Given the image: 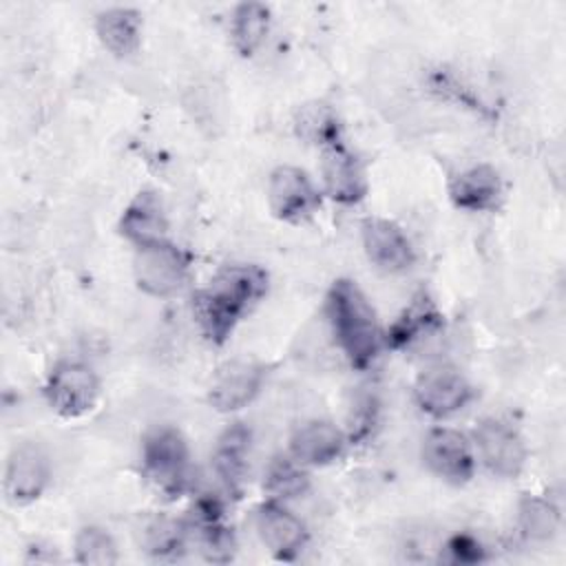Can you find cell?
<instances>
[{
    "label": "cell",
    "mask_w": 566,
    "mask_h": 566,
    "mask_svg": "<svg viewBox=\"0 0 566 566\" xmlns=\"http://www.w3.org/2000/svg\"><path fill=\"white\" fill-rule=\"evenodd\" d=\"M270 276L256 263H228L190 298L192 318L201 336L221 347L237 325L265 298Z\"/></svg>",
    "instance_id": "6da1fadb"
},
{
    "label": "cell",
    "mask_w": 566,
    "mask_h": 566,
    "mask_svg": "<svg viewBox=\"0 0 566 566\" xmlns=\"http://www.w3.org/2000/svg\"><path fill=\"white\" fill-rule=\"evenodd\" d=\"M332 338L352 369H369L385 349V329L367 294L352 279H336L325 294Z\"/></svg>",
    "instance_id": "7a4b0ae2"
},
{
    "label": "cell",
    "mask_w": 566,
    "mask_h": 566,
    "mask_svg": "<svg viewBox=\"0 0 566 566\" xmlns=\"http://www.w3.org/2000/svg\"><path fill=\"white\" fill-rule=\"evenodd\" d=\"M142 475L166 500H177L192 486V455L184 433L170 424L155 427L142 440Z\"/></svg>",
    "instance_id": "3957f363"
},
{
    "label": "cell",
    "mask_w": 566,
    "mask_h": 566,
    "mask_svg": "<svg viewBox=\"0 0 566 566\" xmlns=\"http://www.w3.org/2000/svg\"><path fill=\"white\" fill-rule=\"evenodd\" d=\"M192 270V254L179 243L166 239L135 250L133 281L137 290L153 298H170L179 294Z\"/></svg>",
    "instance_id": "277c9868"
},
{
    "label": "cell",
    "mask_w": 566,
    "mask_h": 566,
    "mask_svg": "<svg viewBox=\"0 0 566 566\" xmlns=\"http://www.w3.org/2000/svg\"><path fill=\"white\" fill-rule=\"evenodd\" d=\"M42 394L53 413L75 420L95 409L102 396V380L88 363L62 358L49 369Z\"/></svg>",
    "instance_id": "5b68a950"
},
{
    "label": "cell",
    "mask_w": 566,
    "mask_h": 566,
    "mask_svg": "<svg viewBox=\"0 0 566 566\" xmlns=\"http://www.w3.org/2000/svg\"><path fill=\"white\" fill-rule=\"evenodd\" d=\"M265 199L274 219L287 226H303L312 221L323 206L321 186L305 168L294 164H281L270 172Z\"/></svg>",
    "instance_id": "8992f818"
},
{
    "label": "cell",
    "mask_w": 566,
    "mask_h": 566,
    "mask_svg": "<svg viewBox=\"0 0 566 566\" xmlns=\"http://www.w3.org/2000/svg\"><path fill=\"white\" fill-rule=\"evenodd\" d=\"M469 438L473 442L478 464H482L493 478L513 480L524 471L528 447L524 436L511 422L495 416L482 418Z\"/></svg>",
    "instance_id": "52a82bcc"
},
{
    "label": "cell",
    "mask_w": 566,
    "mask_h": 566,
    "mask_svg": "<svg viewBox=\"0 0 566 566\" xmlns=\"http://www.w3.org/2000/svg\"><path fill=\"white\" fill-rule=\"evenodd\" d=\"M473 398L475 389L471 380L449 363L429 365L413 380V402L433 420H447L460 413Z\"/></svg>",
    "instance_id": "ba28073f"
},
{
    "label": "cell",
    "mask_w": 566,
    "mask_h": 566,
    "mask_svg": "<svg viewBox=\"0 0 566 566\" xmlns=\"http://www.w3.org/2000/svg\"><path fill=\"white\" fill-rule=\"evenodd\" d=\"M420 458L429 473L453 486L471 482L478 469L471 438L464 431L447 424L431 427L424 433Z\"/></svg>",
    "instance_id": "9c48e42d"
},
{
    "label": "cell",
    "mask_w": 566,
    "mask_h": 566,
    "mask_svg": "<svg viewBox=\"0 0 566 566\" xmlns=\"http://www.w3.org/2000/svg\"><path fill=\"white\" fill-rule=\"evenodd\" d=\"M51 484V460L42 444L22 440L11 447L4 471L2 491L11 506H29L38 502Z\"/></svg>",
    "instance_id": "30bf717a"
},
{
    "label": "cell",
    "mask_w": 566,
    "mask_h": 566,
    "mask_svg": "<svg viewBox=\"0 0 566 566\" xmlns=\"http://www.w3.org/2000/svg\"><path fill=\"white\" fill-rule=\"evenodd\" d=\"M254 531L265 551L281 562H294L310 542V531L305 522L287 506L265 497L254 511Z\"/></svg>",
    "instance_id": "8fae6325"
},
{
    "label": "cell",
    "mask_w": 566,
    "mask_h": 566,
    "mask_svg": "<svg viewBox=\"0 0 566 566\" xmlns=\"http://www.w3.org/2000/svg\"><path fill=\"white\" fill-rule=\"evenodd\" d=\"M265 378L268 369L256 360H228L212 374L206 400L219 413H237L259 398Z\"/></svg>",
    "instance_id": "7c38bea8"
},
{
    "label": "cell",
    "mask_w": 566,
    "mask_h": 566,
    "mask_svg": "<svg viewBox=\"0 0 566 566\" xmlns=\"http://www.w3.org/2000/svg\"><path fill=\"white\" fill-rule=\"evenodd\" d=\"M321 192L338 206H358L369 192L365 166L345 142L321 150Z\"/></svg>",
    "instance_id": "4fadbf2b"
},
{
    "label": "cell",
    "mask_w": 566,
    "mask_h": 566,
    "mask_svg": "<svg viewBox=\"0 0 566 566\" xmlns=\"http://www.w3.org/2000/svg\"><path fill=\"white\" fill-rule=\"evenodd\" d=\"M360 239L367 261L385 274H402L416 263L413 243L394 219H365L360 226Z\"/></svg>",
    "instance_id": "5bb4252c"
},
{
    "label": "cell",
    "mask_w": 566,
    "mask_h": 566,
    "mask_svg": "<svg viewBox=\"0 0 566 566\" xmlns=\"http://www.w3.org/2000/svg\"><path fill=\"white\" fill-rule=\"evenodd\" d=\"M447 192L453 208L462 212H495L504 201V179L491 164H471L449 179Z\"/></svg>",
    "instance_id": "9a60e30c"
},
{
    "label": "cell",
    "mask_w": 566,
    "mask_h": 566,
    "mask_svg": "<svg viewBox=\"0 0 566 566\" xmlns=\"http://www.w3.org/2000/svg\"><path fill=\"white\" fill-rule=\"evenodd\" d=\"M349 440L347 433L325 418L301 422L287 442V453L305 469H323L343 458Z\"/></svg>",
    "instance_id": "2e32d148"
},
{
    "label": "cell",
    "mask_w": 566,
    "mask_h": 566,
    "mask_svg": "<svg viewBox=\"0 0 566 566\" xmlns=\"http://www.w3.org/2000/svg\"><path fill=\"white\" fill-rule=\"evenodd\" d=\"M444 327V314L436 301L420 290L385 329V347L394 352L411 349Z\"/></svg>",
    "instance_id": "e0dca14e"
},
{
    "label": "cell",
    "mask_w": 566,
    "mask_h": 566,
    "mask_svg": "<svg viewBox=\"0 0 566 566\" xmlns=\"http://www.w3.org/2000/svg\"><path fill=\"white\" fill-rule=\"evenodd\" d=\"M117 232L135 248H146L170 239V221L161 197L155 190H139L122 210Z\"/></svg>",
    "instance_id": "ac0fdd59"
},
{
    "label": "cell",
    "mask_w": 566,
    "mask_h": 566,
    "mask_svg": "<svg viewBox=\"0 0 566 566\" xmlns=\"http://www.w3.org/2000/svg\"><path fill=\"white\" fill-rule=\"evenodd\" d=\"M250 444H252V431L245 422L228 424L217 438V444L212 451V469L219 482L223 484L226 493L230 495H241L243 491L245 475H248Z\"/></svg>",
    "instance_id": "d6986e66"
},
{
    "label": "cell",
    "mask_w": 566,
    "mask_h": 566,
    "mask_svg": "<svg viewBox=\"0 0 566 566\" xmlns=\"http://www.w3.org/2000/svg\"><path fill=\"white\" fill-rule=\"evenodd\" d=\"M99 44L115 57H130L142 46L144 15L135 7H106L93 22Z\"/></svg>",
    "instance_id": "ffe728a7"
},
{
    "label": "cell",
    "mask_w": 566,
    "mask_h": 566,
    "mask_svg": "<svg viewBox=\"0 0 566 566\" xmlns=\"http://www.w3.org/2000/svg\"><path fill=\"white\" fill-rule=\"evenodd\" d=\"M292 126L298 139H303L310 146H316L318 150L332 144L345 142L343 124L336 108L323 99H312L301 104L294 113Z\"/></svg>",
    "instance_id": "44dd1931"
},
{
    "label": "cell",
    "mask_w": 566,
    "mask_h": 566,
    "mask_svg": "<svg viewBox=\"0 0 566 566\" xmlns=\"http://www.w3.org/2000/svg\"><path fill=\"white\" fill-rule=\"evenodd\" d=\"M515 526L517 533L533 544H546L551 542L559 528H562V511L559 506L537 493H524L517 500L515 509Z\"/></svg>",
    "instance_id": "7402d4cb"
},
{
    "label": "cell",
    "mask_w": 566,
    "mask_h": 566,
    "mask_svg": "<svg viewBox=\"0 0 566 566\" xmlns=\"http://www.w3.org/2000/svg\"><path fill=\"white\" fill-rule=\"evenodd\" d=\"M190 542V531L186 520L170 515H150L142 522L139 546L153 559H177Z\"/></svg>",
    "instance_id": "603a6c76"
},
{
    "label": "cell",
    "mask_w": 566,
    "mask_h": 566,
    "mask_svg": "<svg viewBox=\"0 0 566 566\" xmlns=\"http://www.w3.org/2000/svg\"><path fill=\"white\" fill-rule=\"evenodd\" d=\"M272 11L263 2H239L230 15V42L241 57H252L265 42Z\"/></svg>",
    "instance_id": "cb8c5ba5"
},
{
    "label": "cell",
    "mask_w": 566,
    "mask_h": 566,
    "mask_svg": "<svg viewBox=\"0 0 566 566\" xmlns=\"http://www.w3.org/2000/svg\"><path fill=\"white\" fill-rule=\"evenodd\" d=\"M263 489L272 500H296L310 491V469L298 464L290 453L276 455L265 469Z\"/></svg>",
    "instance_id": "d4e9b609"
},
{
    "label": "cell",
    "mask_w": 566,
    "mask_h": 566,
    "mask_svg": "<svg viewBox=\"0 0 566 566\" xmlns=\"http://www.w3.org/2000/svg\"><path fill=\"white\" fill-rule=\"evenodd\" d=\"M73 559L84 566H113L119 562V546L108 528L86 524L73 537Z\"/></svg>",
    "instance_id": "484cf974"
},
{
    "label": "cell",
    "mask_w": 566,
    "mask_h": 566,
    "mask_svg": "<svg viewBox=\"0 0 566 566\" xmlns=\"http://www.w3.org/2000/svg\"><path fill=\"white\" fill-rule=\"evenodd\" d=\"M442 559L449 564H480L486 559L484 544L471 533H458L447 539Z\"/></svg>",
    "instance_id": "4316f807"
},
{
    "label": "cell",
    "mask_w": 566,
    "mask_h": 566,
    "mask_svg": "<svg viewBox=\"0 0 566 566\" xmlns=\"http://www.w3.org/2000/svg\"><path fill=\"white\" fill-rule=\"evenodd\" d=\"M376 413H378V402L374 396H360L358 400H354L352 407V418H349V429L347 440L349 442H358L363 438H367L371 433V427L376 422Z\"/></svg>",
    "instance_id": "83f0119b"
}]
</instances>
